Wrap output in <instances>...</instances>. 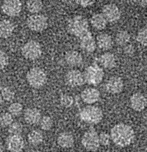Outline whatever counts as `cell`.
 Instances as JSON below:
<instances>
[{"mask_svg":"<svg viewBox=\"0 0 147 152\" xmlns=\"http://www.w3.org/2000/svg\"><path fill=\"white\" fill-rule=\"evenodd\" d=\"M67 26L69 31L78 39L84 50L92 52L95 50V41L89 30L88 21L85 17L81 15H75L69 20Z\"/></svg>","mask_w":147,"mask_h":152,"instance_id":"6da1fadb","label":"cell"},{"mask_svg":"<svg viewBox=\"0 0 147 152\" xmlns=\"http://www.w3.org/2000/svg\"><path fill=\"white\" fill-rule=\"evenodd\" d=\"M133 48V47L131 46L130 45H126L125 48H124L125 52H127V53L132 52V51H133V48Z\"/></svg>","mask_w":147,"mask_h":152,"instance_id":"d590c367","label":"cell"},{"mask_svg":"<svg viewBox=\"0 0 147 152\" xmlns=\"http://www.w3.org/2000/svg\"><path fill=\"white\" fill-rule=\"evenodd\" d=\"M23 131V125L19 122H13L8 126V132L11 135H20Z\"/></svg>","mask_w":147,"mask_h":152,"instance_id":"1f68e13d","label":"cell"},{"mask_svg":"<svg viewBox=\"0 0 147 152\" xmlns=\"http://www.w3.org/2000/svg\"><path fill=\"white\" fill-rule=\"evenodd\" d=\"M41 118L40 110L35 107L27 108L24 112V119L25 121L30 125H36L38 124Z\"/></svg>","mask_w":147,"mask_h":152,"instance_id":"2e32d148","label":"cell"},{"mask_svg":"<svg viewBox=\"0 0 147 152\" xmlns=\"http://www.w3.org/2000/svg\"><path fill=\"white\" fill-rule=\"evenodd\" d=\"M110 136L111 140L117 146L125 147L133 141L135 132L130 125L119 123L111 129Z\"/></svg>","mask_w":147,"mask_h":152,"instance_id":"7a4b0ae2","label":"cell"},{"mask_svg":"<svg viewBox=\"0 0 147 152\" xmlns=\"http://www.w3.org/2000/svg\"><path fill=\"white\" fill-rule=\"evenodd\" d=\"M81 143L86 150L91 151H96L100 146L98 134L97 131L93 128L87 130L82 137Z\"/></svg>","mask_w":147,"mask_h":152,"instance_id":"52a82bcc","label":"cell"},{"mask_svg":"<svg viewBox=\"0 0 147 152\" xmlns=\"http://www.w3.org/2000/svg\"><path fill=\"white\" fill-rule=\"evenodd\" d=\"M108 22H116L118 21L121 16L119 8L114 3H107L102 8V13Z\"/></svg>","mask_w":147,"mask_h":152,"instance_id":"9c48e42d","label":"cell"},{"mask_svg":"<svg viewBox=\"0 0 147 152\" xmlns=\"http://www.w3.org/2000/svg\"><path fill=\"white\" fill-rule=\"evenodd\" d=\"M2 11L10 17L18 15L22 10V3L19 0H5L1 5Z\"/></svg>","mask_w":147,"mask_h":152,"instance_id":"30bf717a","label":"cell"},{"mask_svg":"<svg viewBox=\"0 0 147 152\" xmlns=\"http://www.w3.org/2000/svg\"><path fill=\"white\" fill-rule=\"evenodd\" d=\"M43 7V2L40 0H29L26 2L27 10L33 14H37L40 11Z\"/></svg>","mask_w":147,"mask_h":152,"instance_id":"d4e9b609","label":"cell"},{"mask_svg":"<svg viewBox=\"0 0 147 152\" xmlns=\"http://www.w3.org/2000/svg\"><path fill=\"white\" fill-rule=\"evenodd\" d=\"M99 62L102 66L107 69L114 68L116 64L114 55L111 52H105L99 57Z\"/></svg>","mask_w":147,"mask_h":152,"instance_id":"d6986e66","label":"cell"},{"mask_svg":"<svg viewBox=\"0 0 147 152\" xmlns=\"http://www.w3.org/2000/svg\"><path fill=\"white\" fill-rule=\"evenodd\" d=\"M13 122L12 116L8 112H4L0 115V125L2 127L9 126Z\"/></svg>","mask_w":147,"mask_h":152,"instance_id":"f1b7e54d","label":"cell"},{"mask_svg":"<svg viewBox=\"0 0 147 152\" xmlns=\"http://www.w3.org/2000/svg\"><path fill=\"white\" fill-rule=\"evenodd\" d=\"M3 102H4V100H3V99H2V97L1 94H0V104H2V103H3Z\"/></svg>","mask_w":147,"mask_h":152,"instance_id":"f35d334b","label":"cell"},{"mask_svg":"<svg viewBox=\"0 0 147 152\" xmlns=\"http://www.w3.org/2000/svg\"><path fill=\"white\" fill-rule=\"evenodd\" d=\"M14 30V25L10 20H2L0 21V37L8 38L10 37Z\"/></svg>","mask_w":147,"mask_h":152,"instance_id":"44dd1931","label":"cell"},{"mask_svg":"<svg viewBox=\"0 0 147 152\" xmlns=\"http://www.w3.org/2000/svg\"><path fill=\"white\" fill-rule=\"evenodd\" d=\"M123 85V81L122 78L117 75H114L107 81L106 89L111 94H117L122 91Z\"/></svg>","mask_w":147,"mask_h":152,"instance_id":"4fadbf2b","label":"cell"},{"mask_svg":"<svg viewBox=\"0 0 147 152\" xmlns=\"http://www.w3.org/2000/svg\"><path fill=\"white\" fill-rule=\"evenodd\" d=\"M130 39V35L126 30L119 31L115 36V40L117 45L124 46L128 43Z\"/></svg>","mask_w":147,"mask_h":152,"instance_id":"cb8c5ba5","label":"cell"},{"mask_svg":"<svg viewBox=\"0 0 147 152\" xmlns=\"http://www.w3.org/2000/svg\"><path fill=\"white\" fill-rule=\"evenodd\" d=\"M140 5L142 6V7H145L146 5V3H147V1L146 0H143V1H141L140 2Z\"/></svg>","mask_w":147,"mask_h":152,"instance_id":"8d00e7d4","label":"cell"},{"mask_svg":"<svg viewBox=\"0 0 147 152\" xmlns=\"http://www.w3.org/2000/svg\"><path fill=\"white\" fill-rule=\"evenodd\" d=\"M91 25L97 30L104 29L107 25V21L101 13H94L90 18Z\"/></svg>","mask_w":147,"mask_h":152,"instance_id":"7402d4cb","label":"cell"},{"mask_svg":"<svg viewBox=\"0 0 147 152\" xmlns=\"http://www.w3.org/2000/svg\"><path fill=\"white\" fill-rule=\"evenodd\" d=\"M83 74L85 82L90 84L96 85L101 82L104 73L98 65L92 64L85 69Z\"/></svg>","mask_w":147,"mask_h":152,"instance_id":"5b68a950","label":"cell"},{"mask_svg":"<svg viewBox=\"0 0 147 152\" xmlns=\"http://www.w3.org/2000/svg\"><path fill=\"white\" fill-rule=\"evenodd\" d=\"M40 128L44 131H48L51 129L53 126V121L49 116H44L41 118L40 121Z\"/></svg>","mask_w":147,"mask_h":152,"instance_id":"f546056e","label":"cell"},{"mask_svg":"<svg viewBox=\"0 0 147 152\" xmlns=\"http://www.w3.org/2000/svg\"><path fill=\"white\" fill-rule=\"evenodd\" d=\"M0 94L2 96L3 100L7 102L12 101L15 97V93L14 91L7 86H4L1 88Z\"/></svg>","mask_w":147,"mask_h":152,"instance_id":"484cf974","label":"cell"},{"mask_svg":"<svg viewBox=\"0 0 147 152\" xmlns=\"http://www.w3.org/2000/svg\"><path fill=\"white\" fill-rule=\"evenodd\" d=\"M28 142L33 145H37L41 143L43 140V135L39 130L30 131L27 136Z\"/></svg>","mask_w":147,"mask_h":152,"instance_id":"603a6c76","label":"cell"},{"mask_svg":"<svg viewBox=\"0 0 147 152\" xmlns=\"http://www.w3.org/2000/svg\"><path fill=\"white\" fill-rule=\"evenodd\" d=\"M26 78L31 87L39 88L46 84L47 81V75L43 69L35 66L30 68L28 71Z\"/></svg>","mask_w":147,"mask_h":152,"instance_id":"277c9868","label":"cell"},{"mask_svg":"<svg viewBox=\"0 0 147 152\" xmlns=\"http://www.w3.org/2000/svg\"><path fill=\"white\" fill-rule=\"evenodd\" d=\"M4 146L2 144L0 143V152H4Z\"/></svg>","mask_w":147,"mask_h":152,"instance_id":"74e56055","label":"cell"},{"mask_svg":"<svg viewBox=\"0 0 147 152\" xmlns=\"http://www.w3.org/2000/svg\"><path fill=\"white\" fill-rule=\"evenodd\" d=\"M23 105L19 102H14L11 103L8 108V113L14 116H20L23 112Z\"/></svg>","mask_w":147,"mask_h":152,"instance_id":"4316f807","label":"cell"},{"mask_svg":"<svg viewBox=\"0 0 147 152\" xmlns=\"http://www.w3.org/2000/svg\"><path fill=\"white\" fill-rule=\"evenodd\" d=\"M100 91L95 88L88 87L83 90L81 93V97L82 101L87 104H92L100 99Z\"/></svg>","mask_w":147,"mask_h":152,"instance_id":"9a60e30c","label":"cell"},{"mask_svg":"<svg viewBox=\"0 0 147 152\" xmlns=\"http://www.w3.org/2000/svg\"><path fill=\"white\" fill-rule=\"evenodd\" d=\"M79 117L82 121L87 123L97 124L102 120L103 113L100 107L93 105H88L81 110Z\"/></svg>","mask_w":147,"mask_h":152,"instance_id":"3957f363","label":"cell"},{"mask_svg":"<svg viewBox=\"0 0 147 152\" xmlns=\"http://www.w3.org/2000/svg\"><path fill=\"white\" fill-rule=\"evenodd\" d=\"M99 138V142L100 144H101L104 146L108 145L110 143V136L109 134H108L106 132H102L98 135Z\"/></svg>","mask_w":147,"mask_h":152,"instance_id":"d6a6232c","label":"cell"},{"mask_svg":"<svg viewBox=\"0 0 147 152\" xmlns=\"http://www.w3.org/2000/svg\"><path fill=\"white\" fill-rule=\"evenodd\" d=\"M42 53L40 44L36 40H30L21 48L23 56L29 60H35L40 57Z\"/></svg>","mask_w":147,"mask_h":152,"instance_id":"8992f818","label":"cell"},{"mask_svg":"<svg viewBox=\"0 0 147 152\" xmlns=\"http://www.w3.org/2000/svg\"><path fill=\"white\" fill-rule=\"evenodd\" d=\"M28 27L34 31H41L46 28L48 25L47 18L41 14H33L27 18Z\"/></svg>","mask_w":147,"mask_h":152,"instance_id":"ba28073f","label":"cell"},{"mask_svg":"<svg viewBox=\"0 0 147 152\" xmlns=\"http://www.w3.org/2000/svg\"><path fill=\"white\" fill-rule=\"evenodd\" d=\"M65 78L67 83L71 87H79L85 83L83 73L76 69L68 71L66 74Z\"/></svg>","mask_w":147,"mask_h":152,"instance_id":"8fae6325","label":"cell"},{"mask_svg":"<svg viewBox=\"0 0 147 152\" xmlns=\"http://www.w3.org/2000/svg\"><path fill=\"white\" fill-rule=\"evenodd\" d=\"M8 63V58L6 53L0 49V71L5 68Z\"/></svg>","mask_w":147,"mask_h":152,"instance_id":"836d02e7","label":"cell"},{"mask_svg":"<svg viewBox=\"0 0 147 152\" xmlns=\"http://www.w3.org/2000/svg\"><path fill=\"white\" fill-rule=\"evenodd\" d=\"M147 37V29L146 27L140 28L137 32L136 36V40L143 46H146V38Z\"/></svg>","mask_w":147,"mask_h":152,"instance_id":"83f0119b","label":"cell"},{"mask_svg":"<svg viewBox=\"0 0 147 152\" xmlns=\"http://www.w3.org/2000/svg\"><path fill=\"white\" fill-rule=\"evenodd\" d=\"M65 60L66 62L71 66H76L80 65L83 61L82 55L76 50H69L65 55Z\"/></svg>","mask_w":147,"mask_h":152,"instance_id":"e0dca14e","label":"cell"},{"mask_svg":"<svg viewBox=\"0 0 147 152\" xmlns=\"http://www.w3.org/2000/svg\"><path fill=\"white\" fill-rule=\"evenodd\" d=\"M57 144L62 148H69L73 146L74 139L73 135L68 132H61L57 138Z\"/></svg>","mask_w":147,"mask_h":152,"instance_id":"ffe728a7","label":"cell"},{"mask_svg":"<svg viewBox=\"0 0 147 152\" xmlns=\"http://www.w3.org/2000/svg\"><path fill=\"white\" fill-rule=\"evenodd\" d=\"M60 103L65 107H70L74 104V98L68 94H62L60 96Z\"/></svg>","mask_w":147,"mask_h":152,"instance_id":"4dcf8cb0","label":"cell"},{"mask_svg":"<svg viewBox=\"0 0 147 152\" xmlns=\"http://www.w3.org/2000/svg\"><path fill=\"white\" fill-rule=\"evenodd\" d=\"M76 4L78 5L83 7H86L90 5H92L94 3H95V1H90V0H77L75 1Z\"/></svg>","mask_w":147,"mask_h":152,"instance_id":"e575fe53","label":"cell"},{"mask_svg":"<svg viewBox=\"0 0 147 152\" xmlns=\"http://www.w3.org/2000/svg\"><path fill=\"white\" fill-rule=\"evenodd\" d=\"M131 107L136 112L142 111L146 106V99L141 93H133L130 97Z\"/></svg>","mask_w":147,"mask_h":152,"instance_id":"5bb4252c","label":"cell"},{"mask_svg":"<svg viewBox=\"0 0 147 152\" xmlns=\"http://www.w3.org/2000/svg\"><path fill=\"white\" fill-rule=\"evenodd\" d=\"M7 147L11 152H21L24 147V141L20 135H11L7 139Z\"/></svg>","mask_w":147,"mask_h":152,"instance_id":"7c38bea8","label":"cell"},{"mask_svg":"<svg viewBox=\"0 0 147 152\" xmlns=\"http://www.w3.org/2000/svg\"><path fill=\"white\" fill-rule=\"evenodd\" d=\"M95 43L101 49L108 50L113 46V39L110 34L101 33L97 36Z\"/></svg>","mask_w":147,"mask_h":152,"instance_id":"ac0fdd59","label":"cell"}]
</instances>
